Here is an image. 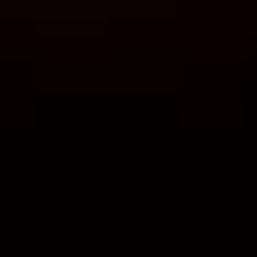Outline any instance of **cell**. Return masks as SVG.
I'll return each instance as SVG.
<instances>
[{"label": "cell", "instance_id": "6da1fadb", "mask_svg": "<svg viewBox=\"0 0 257 257\" xmlns=\"http://www.w3.org/2000/svg\"><path fill=\"white\" fill-rule=\"evenodd\" d=\"M213 0H0V27H62V36H115V27L204 18Z\"/></svg>", "mask_w": 257, "mask_h": 257}]
</instances>
